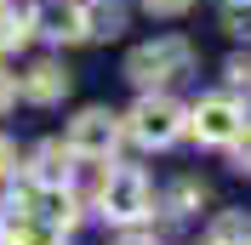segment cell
I'll return each instance as SVG.
<instances>
[{
	"mask_svg": "<svg viewBox=\"0 0 251 245\" xmlns=\"http://www.w3.org/2000/svg\"><path fill=\"white\" fill-rule=\"evenodd\" d=\"M126 131H131L143 148H172L188 131V108L177 103V97H166V92H143L137 108L126 114Z\"/></svg>",
	"mask_w": 251,
	"mask_h": 245,
	"instance_id": "cell-1",
	"label": "cell"
},
{
	"mask_svg": "<svg viewBox=\"0 0 251 245\" xmlns=\"http://www.w3.org/2000/svg\"><path fill=\"white\" fill-rule=\"evenodd\" d=\"M188 63H194L188 40L166 34V40H149V46H137V51H131V57H126V74L137 80L143 92H154V86H166V80L188 74Z\"/></svg>",
	"mask_w": 251,
	"mask_h": 245,
	"instance_id": "cell-2",
	"label": "cell"
},
{
	"mask_svg": "<svg viewBox=\"0 0 251 245\" xmlns=\"http://www.w3.org/2000/svg\"><path fill=\"white\" fill-rule=\"evenodd\" d=\"M97 211L109 217V222H143V217L154 211V188H149V177L143 171H131V166H120V171H109V183H103V194H97Z\"/></svg>",
	"mask_w": 251,
	"mask_h": 245,
	"instance_id": "cell-3",
	"label": "cell"
},
{
	"mask_svg": "<svg viewBox=\"0 0 251 245\" xmlns=\"http://www.w3.org/2000/svg\"><path fill=\"white\" fill-rule=\"evenodd\" d=\"M120 131L126 120L120 114H109V108H86V114H75V125H69V148H75V160H109L114 148H120Z\"/></svg>",
	"mask_w": 251,
	"mask_h": 245,
	"instance_id": "cell-4",
	"label": "cell"
},
{
	"mask_svg": "<svg viewBox=\"0 0 251 245\" xmlns=\"http://www.w3.org/2000/svg\"><path fill=\"white\" fill-rule=\"evenodd\" d=\"M240 125H246V108L234 97H200V103L188 108V131L200 143H234Z\"/></svg>",
	"mask_w": 251,
	"mask_h": 245,
	"instance_id": "cell-5",
	"label": "cell"
},
{
	"mask_svg": "<svg viewBox=\"0 0 251 245\" xmlns=\"http://www.w3.org/2000/svg\"><path fill=\"white\" fill-rule=\"evenodd\" d=\"M63 92H69V69H63V63H51V57H46V63H34L29 74L17 80V97H29V103H40V108L57 103Z\"/></svg>",
	"mask_w": 251,
	"mask_h": 245,
	"instance_id": "cell-6",
	"label": "cell"
},
{
	"mask_svg": "<svg viewBox=\"0 0 251 245\" xmlns=\"http://www.w3.org/2000/svg\"><path fill=\"white\" fill-rule=\"evenodd\" d=\"M34 29L51 34V40H86V17H80V6H69V0H46V6H34Z\"/></svg>",
	"mask_w": 251,
	"mask_h": 245,
	"instance_id": "cell-7",
	"label": "cell"
},
{
	"mask_svg": "<svg viewBox=\"0 0 251 245\" xmlns=\"http://www.w3.org/2000/svg\"><path fill=\"white\" fill-rule=\"evenodd\" d=\"M69 160H75V148H69V143H46V148L34 154V188H63L69 183Z\"/></svg>",
	"mask_w": 251,
	"mask_h": 245,
	"instance_id": "cell-8",
	"label": "cell"
},
{
	"mask_svg": "<svg viewBox=\"0 0 251 245\" xmlns=\"http://www.w3.org/2000/svg\"><path fill=\"white\" fill-rule=\"evenodd\" d=\"M34 34V6H12V0H0V51L23 46Z\"/></svg>",
	"mask_w": 251,
	"mask_h": 245,
	"instance_id": "cell-9",
	"label": "cell"
},
{
	"mask_svg": "<svg viewBox=\"0 0 251 245\" xmlns=\"http://www.w3.org/2000/svg\"><path fill=\"white\" fill-rule=\"evenodd\" d=\"M80 17H86V34H114L126 23L120 0H92V6H80Z\"/></svg>",
	"mask_w": 251,
	"mask_h": 245,
	"instance_id": "cell-10",
	"label": "cell"
},
{
	"mask_svg": "<svg viewBox=\"0 0 251 245\" xmlns=\"http://www.w3.org/2000/svg\"><path fill=\"white\" fill-rule=\"evenodd\" d=\"M223 23H228L234 34H246V40H251V0H228V12H223Z\"/></svg>",
	"mask_w": 251,
	"mask_h": 245,
	"instance_id": "cell-11",
	"label": "cell"
},
{
	"mask_svg": "<svg viewBox=\"0 0 251 245\" xmlns=\"http://www.w3.org/2000/svg\"><path fill=\"white\" fill-rule=\"evenodd\" d=\"M228 148H234V166H240V171H251V125H240V137L228 143Z\"/></svg>",
	"mask_w": 251,
	"mask_h": 245,
	"instance_id": "cell-12",
	"label": "cell"
},
{
	"mask_svg": "<svg viewBox=\"0 0 251 245\" xmlns=\"http://www.w3.org/2000/svg\"><path fill=\"white\" fill-rule=\"evenodd\" d=\"M12 103H17V74L6 69V63H0V114H6Z\"/></svg>",
	"mask_w": 251,
	"mask_h": 245,
	"instance_id": "cell-13",
	"label": "cell"
},
{
	"mask_svg": "<svg viewBox=\"0 0 251 245\" xmlns=\"http://www.w3.org/2000/svg\"><path fill=\"white\" fill-rule=\"evenodd\" d=\"M143 6H149L154 17H177V12H188V6H194V0H143Z\"/></svg>",
	"mask_w": 251,
	"mask_h": 245,
	"instance_id": "cell-14",
	"label": "cell"
},
{
	"mask_svg": "<svg viewBox=\"0 0 251 245\" xmlns=\"http://www.w3.org/2000/svg\"><path fill=\"white\" fill-rule=\"evenodd\" d=\"M12 171H17V143L0 137V177H12Z\"/></svg>",
	"mask_w": 251,
	"mask_h": 245,
	"instance_id": "cell-15",
	"label": "cell"
},
{
	"mask_svg": "<svg viewBox=\"0 0 251 245\" xmlns=\"http://www.w3.org/2000/svg\"><path fill=\"white\" fill-rule=\"evenodd\" d=\"M205 245H251V234H211Z\"/></svg>",
	"mask_w": 251,
	"mask_h": 245,
	"instance_id": "cell-16",
	"label": "cell"
},
{
	"mask_svg": "<svg viewBox=\"0 0 251 245\" xmlns=\"http://www.w3.org/2000/svg\"><path fill=\"white\" fill-rule=\"evenodd\" d=\"M114 245H160V240H154V234H120Z\"/></svg>",
	"mask_w": 251,
	"mask_h": 245,
	"instance_id": "cell-17",
	"label": "cell"
}]
</instances>
